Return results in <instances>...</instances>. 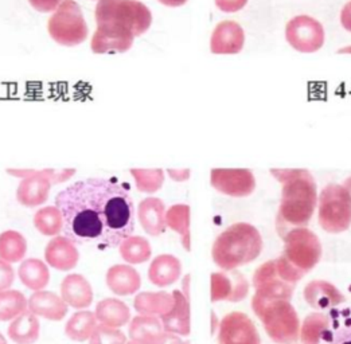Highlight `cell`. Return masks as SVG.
Returning a JSON list of instances; mask_svg holds the SVG:
<instances>
[{"label": "cell", "instance_id": "obj_1", "mask_svg": "<svg viewBox=\"0 0 351 344\" xmlns=\"http://www.w3.org/2000/svg\"><path fill=\"white\" fill-rule=\"evenodd\" d=\"M65 237L100 250L120 246L135 229V206L117 182L90 177L73 183L56 197Z\"/></svg>", "mask_w": 351, "mask_h": 344}, {"label": "cell", "instance_id": "obj_2", "mask_svg": "<svg viewBox=\"0 0 351 344\" xmlns=\"http://www.w3.org/2000/svg\"><path fill=\"white\" fill-rule=\"evenodd\" d=\"M271 173L282 184L278 214V233L282 238L289 230L306 228L311 221L317 205L315 179L302 169H274Z\"/></svg>", "mask_w": 351, "mask_h": 344}, {"label": "cell", "instance_id": "obj_3", "mask_svg": "<svg viewBox=\"0 0 351 344\" xmlns=\"http://www.w3.org/2000/svg\"><path fill=\"white\" fill-rule=\"evenodd\" d=\"M263 238L258 230L249 223H234L222 232L213 243L214 262L223 271H234L261 254Z\"/></svg>", "mask_w": 351, "mask_h": 344}, {"label": "cell", "instance_id": "obj_4", "mask_svg": "<svg viewBox=\"0 0 351 344\" xmlns=\"http://www.w3.org/2000/svg\"><path fill=\"white\" fill-rule=\"evenodd\" d=\"M252 308L275 343H296L300 335V320L289 302L261 299L254 295Z\"/></svg>", "mask_w": 351, "mask_h": 344}, {"label": "cell", "instance_id": "obj_5", "mask_svg": "<svg viewBox=\"0 0 351 344\" xmlns=\"http://www.w3.org/2000/svg\"><path fill=\"white\" fill-rule=\"evenodd\" d=\"M306 275L295 269L282 256L263 264L253 275L256 296L269 300H287L293 296L296 284Z\"/></svg>", "mask_w": 351, "mask_h": 344}, {"label": "cell", "instance_id": "obj_6", "mask_svg": "<svg viewBox=\"0 0 351 344\" xmlns=\"http://www.w3.org/2000/svg\"><path fill=\"white\" fill-rule=\"evenodd\" d=\"M317 218L323 230L331 234L351 226V194L343 184H327L317 198Z\"/></svg>", "mask_w": 351, "mask_h": 344}, {"label": "cell", "instance_id": "obj_7", "mask_svg": "<svg viewBox=\"0 0 351 344\" xmlns=\"http://www.w3.org/2000/svg\"><path fill=\"white\" fill-rule=\"evenodd\" d=\"M97 25L116 23L135 36L144 34L152 22L151 11L138 0H100L96 8Z\"/></svg>", "mask_w": 351, "mask_h": 344}, {"label": "cell", "instance_id": "obj_8", "mask_svg": "<svg viewBox=\"0 0 351 344\" xmlns=\"http://www.w3.org/2000/svg\"><path fill=\"white\" fill-rule=\"evenodd\" d=\"M282 257L303 275L315 268L322 258V243L307 228L289 230L284 237Z\"/></svg>", "mask_w": 351, "mask_h": 344}, {"label": "cell", "instance_id": "obj_9", "mask_svg": "<svg viewBox=\"0 0 351 344\" xmlns=\"http://www.w3.org/2000/svg\"><path fill=\"white\" fill-rule=\"evenodd\" d=\"M51 38L64 45L75 46L88 38V26L77 1L64 0L57 12L49 19Z\"/></svg>", "mask_w": 351, "mask_h": 344}, {"label": "cell", "instance_id": "obj_10", "mask_svg": "<svg viewBox=\"0 0 351 344\" xmlns=\"http://www.w3.org/2000/svg\"><path fill=\"white\" fill-rule=\"evenodd\" d=\"M285 39L292 49L300 53H315L324 45L323 25L310 15H298L285 26Z\"/></svg>", "mask_w": 351, "mask_h": 344}, {"label": "cell", "instance_id": "obj_11", "mask_svg": "<svg viewBox=\"0 0 351 344\" xmlns=\"http://www.w3.org/2000/svg\"><path fill=\"white\" fill-rule=\"evenodd\" d=\"M211 186L229 197H249L256 188V179L246 169H214L210 172Z\"/></svg>", "mask_w": 351, "mask_h": 344}, {"label": "cell", "instance_id": "obj_12", "mask_svg": "<svg viewBox=\"0 0 351 344\" xmlns=\"http://www.w3.org/2000/svg\"><path fill=\"white\" fill-rule=\"evenodd\" d=\"M219 344H261L253 321L243 312H232L219 323Z\"/></svg>", "mask_w": 351, "mask_h": 344}, {"label": "cell", "instance_id": "obj_13", "mask_svg": "<svg viewBox=\"0 0 351 344\" xmlns=\"http://www.w3.org/2000/svg\"><path fill=\"white\" fill-rule=\"evenodd\" d=\"M249 284L243 273L225 271L211 275V302L239 303L247 296Z\"/></svg>", "mask_w": 351, "mask_h": 344}, {"label": "cell", "instance_id": "obj_14", "mask_svg": "<svg viewBox=\"0 0 351 344\" xmlns=\"http://www.w3.org/2000/svg\"><path fill=\"white\" fill-rule=\"evenodd\" d=\"M135 34L116 23H101L96 34L92 38V51L103 53H124L128 51L134 43Z\"/></svg>", "mask_w": 351, "mask_h": 344}, {"label": "cell", "instance_id": "obj_15", "mask_svg": "<svg viewBox=\"0 0 351 344\" xmlns=\"http://www.w3.org/2000/svg\"><path fill=\"white\" fill-rule=\"evenodd\" d=\"M245 45V32L234 21H223L215 26L210 39L213 54H239Z\"/></svg>", "mask_w": 351, "mask_h": 344}, {"label": "cell", "instance_id": "obj_16", "mask_svg": "<svg viewBox=\"0 0 351 344\" xmlns=\"http://www.w3.org/2000/svg\"><path fill=\"white\" fill-rule=\"evenodd\" d=\"M45 261L53 269L69 272L77 267L80 261V251L71 238L57 236L46 245Z\"/></svg>", "mask_w": 351, "mask_h": 344}, {"label": "cell", "instance_id": "obj_17", "mask_svg": "<svg viewBox=\"0 0 351 344\" xmlns=\"http://www.w3.org/2000/svg\"><path fill=\"white\" fill-rule=\"evenodd\" d=\"M61 297L74 310L89 308L93 303L95 293L90 282L82 275H68L61 282Z\"/></svg>", "mask_w": 351, "mask_h": 344}, {"label": "cell", "instance_id": "obj_18", "mask_svg": "<svg viewBox=\"0 0 351 344\" xmlns=\"http://www.w3.org/2000/svg\"><path fill=\"white\" fill-rule=\"evenodd\" d=\"M29 310L38 317L61 321L68 315L69 307L57 293L50 291H38L29 299Z\"/></svg>", "mask_w": 351, "mask_h": 344}, {"label": "cell", "instance_id": "obj_19", "mask_svg": "<svg viewBox=\"0 0 351 344\" xmlns=\"http://www.w3.org/2000/svg\"><path fill=\"white\" fill-rule=\"evenodd\" d=\"M304 299L307 304L316 310H331L346 302V297L337 286L322 280L307 284L304 288Z\"/></svg>", "mask_w": 351, "mask_h": 344}, {"label": "cell", "instance_id": "obj_20", "mask_svg": "<svg viewBox=\"0 0 351 344\" xmlns=\"http://www.w3.org/2000/svg\"><path fill=\"white\" fill-rule=\"evenodd\" d=\"M106 285L117 296L135 295L141 286V273L127 264H117L108 269Z\"/></svg>", "mask_w": 351, "mask_h": 344}, {"label": "cell", "instance_id": "obj_21", "mask_svg": "<svg viewBox=\"0 0 351 344\" xmlns=\"http://www.w3.org/2000/svg\"><path fill=\"white\" fill-rule=\"evenodd\" d=\"M176 304L167 315L160 317L165 332L176 334L178 336H189L191 331L190 324V300L180 291L173 292Z\"/></svg>", "mask_w": 351, "mask_h": 344}, {"label": "cell", "instance_id": "obj_22", "mask_svg": "<svg viewBox=\"0 0 351 344\" xmlns=\"http://www.w3.org/2000/svg\"><path fill=\"white\" fill-rule=\"evenodd\" d=\"M182 275V264L173 254H160L152 260L148 268V280L151 284L166 288L176 284Z\"/></svg>", "mask_w": 351, "mask_h": 344}, {"label": "cell", "instance_id": "obj_23", "mask_svg": "<svg viewBox=\"0 0 351 344\" xmlns=\"http://www.w3.org/2000/svg\"><path fill=\"white\" fill-rule=\"evenodd\" d=\"M139 221L144 232L152 237H159L166 230V208L160 199L148 198L139 205Z\"/></svg>", "mask_w": 351, "mask_h": 344}, {"label": "cell", "instance_id": "obj_24", "mask_svg": "<svg viewBox=\"0 0 351 344\" xmlns=\"http://www.w3.org/2000/svg\"><path fill=\"white\" fill-rule=\"evenodd\" d=\"M173 293L167 292H141L134 300V308L143 316L162 317L174 308Z\"/></svg>", "mask_w": 351, "mask_h": 344}, {"label": "cell", "instance_id": "obj_25", "mask_svg": "<svg viewBox=\"0 0 351 344\" xmlns=\"http://www.w3.org/2000/svg\"><path fill=\"white\" fill-rule=\"evenodd\" d=\"M96 319L100 324L110 328H121L131 321V310L130 307L119 299H104L101 300L95 310Z\"/></svg>", "mask_w": 351, "mask_h": 344}, {"label": "cell", "instance_id": "obj_26", "mask_svg": "<svg viewBox=\"0 0 351 344\" xmlns=\"http://www.w3.org/2000/svg\"><path fill=\"white\" fill-rule=\"evenodd\" d=\"M8 338L16 344H34L40 335L38 316L27 310L12 320L7 330Z\"/></svg>", "mask_w": 351, "mask_h": 344}, {"label": "cell", "instance_id": "obj_27", "mask_svg": "<svg viewBox=\"0 0 351 344\" xmlns=\"http://www.w3.org/2000/svg\"><path fill=\"white\" fill-rule=\"evenodd\" d=\"M18 275L21 282L33 292L45 291L50 282L49 267L39 258L23 260L18 269Z\"/></svg>", "mask_w": 351, "mask_h": 344}, {"label": "cell", "instance_id": "obj_28", "mask_svg": "<svg viewBox=\"0 0 351 344\" xmlns=\"http://www.w3.org/2000/svg\"><path fill=\"white\" fill-rule=\"evenodd\" d=\"M97 325L99 321L95 312L88 310H78L68 320L65 325V334L73 342H89Z\"/></svg>", "mask_w": 351, "mask_h": 344}, {"label": "cell", "instance_id": "obj_29", "mask_svg": "<svg viewBox=\"0 0 351 344\" xmlns=\"http://www.w3.org/2000/svg\"><path fill=\"white\" fill-rule=\"evenodd\" d=\"M330 336V319L327 315L315 312L304 319L299 335L302 343L322 344V341L328 342Z\"/></svg>", "mask_w": 351, "mask_h": 344}, {"label": "cell", "instance_id": "obj_30", "mask_svg": "<svg viewBox=\"0 0 351 344\" xmlns=\"http://www.w3.org/2000/svg\"><path fill=\"white\" fill-rule=\"evenodd\" d=\"M165 332L162 321L155 316L139 315L130 321L128 334L131 341L141 343L152 344Z\"/></svg>", "mask_w": 351, "mask_h": 344}, {"label": "cell", "instance_id": "obj_31", "mask_svg": "<svg viewBox=\"0 0 351 344\" xmlns=\"http://www.w3.org/2000/svg\"><path fill=\"white\" fill-rule=\"evenodd\" d=\"M27 241L26 238L15 232L7 230L0 234V260L8 264H16L26 258Z\"/></svg>", "mask_w": 351, "mask_h": 344}, {"label": "cell", "instance_id": "obj_32", "mask_svg": "<svg viewBox=\"0 0 351 344\" xmlns=\"http://www.w3.org/2000/svg\"><path fill=\"white\" fill-rule=\"evenodd\" d=\"M121 258L130 265H139L147 262L152 256L149 242L139 236H131L119 246Z\"/></svg>", "mask_w": 351, "mask_h": 344}, {"label": "cell", "instance_id": "obj_33", "mask_svg": "<svg viewBox=\"0 0 351 344\" xmlns=\"http://www.w3.org/2000/svg\"><path fill=\"white\" fill-rule=\"evenodd\" d=\"M166 226H169L182 237L183 247L190 251V207L187 205L170 207L166 212Z\"/></svg>", "mask_w": 351, "mask_h": 344}, {"label": "cell", "instance_id": "obj_34", "mask_svg": "<svg viewBox=\"0 0 351 344\" xmlns=\"http://www.w3.org/2000/svg\"><path fill=\"white\" fill-rule=\"evenodd\" d=\"M29 310L26 296L15 289L0 292V321H10Z\"/></svg>", "mask_w": 351, "mask_h": 344}, {"label": "cell", "instance_id": "obj_35", "mask_svg": "<svg viewBox=\"0 0 351 344\" xmlns=\"http://www.w3.org/2000/svg\"><path fill=\"white\" fill-rule=\"evenodd\" d=\"M36 230L46 237H57L64 230V219L57 207H45L34 217Z\"/></svg>", "mask_w": 351, "mask_h": 344}, {"label": "cell", "instance_id": "obj_36", "mask_svg": "<svg viewBox=\"0 0 351 344\" xmlns=\"http://www.w3.org/2000/svg\"><path fill=\"white\" fill-rule=\"evenodd\" d=\"M49 184L42 179H27L25 180L18 190V201L27 207H36L42 205L47 199Z\"/></svg>", "mask_w": 351, "mask_h": 344}, {"label": "cell", "instance_id": "obj_37", "mask_svg": "<svg viewBox=\"0 0 351 344\" xmlns=\"http://www.w3.org/2000/svg\"><path fill=\"white\" fill-rule=\"evenodd\" d=\"M125 334L119 328H110L99 324L93 335L89 339V344H127Z\"/></svg>", "mask_w": 351, "mask_h": 344}, {"label": "cell", "instance_id": "obj_38", "mask_svg": "<svg viewBox=\"0 0 351 344\" xmlns=\"http://www.w3.org/2000/svg\"><path fill=\"white\" fill-rule=\"evenodd\" d=\"M138 177V184L141 191L145 193H154L156 190L160 188V186L163 184V172L152 171V172H134Z\"/></svg>", "mask_w": 351, "mask_h": 344}, {"label": "cell", "instance_id": "obj_39", "mask_svg": "<svg viewBox=\"0 0 351 344\" xmlns=\"http://www.w3.org/2000/svg\"><path fill=\"white\" fill-rule=\"evenodd\" d=\"M15 280V272L11 264L0 260V292L8 291Z\"/></svg>", "mask_w": 351, "mask_h": 344}, {"label": "cell", "instance_id": "obj_40", "mask_svg": "<svg viewBox=\"0 0 351 344\" xmlns=\"http://www.w3.org/2000/svg\"><path fill=\"white\" fill-rule=\"evenodd\" d=\"M218 10L222 12H237L247 4V0H214Z\"/></svg>", "mask_w": 351, "mask_h": 344}, {"label": "cell", "instance_id": "obj_41", "mask_svg": "<svg viewBox=\"0 0 351 344\" xmlns=\"http://www.w3.org/2000/svg\"><path fill=\"white\" fill-rule=\"evenodd\" d=\"M30 4L40 12H50L60 7L61 0H29Z\"/></svg>", "mask_w": 351, "mask_h": 344}, {"label": "cell", "instance_id": "obj_42", "mask_svg": "<svg viewBox=\"0 0 351 344\" xmlns=\"http://www.w3.org/2000/svg\"><path fill=\"white\" fill-rule=\"evenodd\" d=\"M328 344H351V325L338 331L337 334H331Z\"/></svg>", "mask_w": 351, "mask_h": 344}, {"label": "cell", "instance_id": "obj_43", "mask_svg": "<svg viewBox=\"0 0 351 344\" xmlns=\"http://www.w3.org/2000/svg\"><path fill=\"white\" fill-rule=\"evenodd\" d=\"M341 23L345 30L351 33V0L345 4V7L341 11Z\"/></svg>", "mask_w": 351, "mask_h": 344}, {"label": "cell", "instance_id": "obj_44", "mask_svg": "<svg viewBox=\"0 0 351 344\" xmlns=\"http://www.w3.org/2000/svg\"><path fill=\"white\" fill-rule=\"evenodd\" d=\"M183 342L180 341V338L176 334H169V332H163L155 342L152 344H182Z\"/></svg>", "mask_w": 351, "mask_h": 344}, {"label": "cell", "instance_id": "obj_45", "mask_svg": "<svg viewBox=\"0 0 351 344\" xmlns=\"http://www.w3.org/2000/svg\"><path fill=\"white\" fill-rule=\"evenodd\" d=\"M189 284H190V275H184V280H183V292H182V293L186 296L187 300H190V293H189L190 288H189Z\"/></svg>", "mask_w": 351, "mask_h": 344}, {"label": "cell", "instance_id": "obj_46", "mask_svg": "<svg viewBox=\"0 0 351 344\" xmlns=\"http://www.w3.org/2000/svg\"><path fill=\"white\" fill-rule=\"evenodd\" d=\"M159 1L169 7H179V5H183L187 0H159Z\"/></svg>", "mask_w": 351, "mask_h": 344}, {"label": "cell", "instance_id": "obj_47", "mask_svg": "<svg viewBox=\"0 0 351 344\" xmlns=\"http://www.w3.org/2000/svg\"><path fill=\"white\" fill-rule=\"evenodd\" d=\"M189 173L190 172L189 171H184V172H170V175L174 177V179H176V180H186L187 177H189Z\"/></svg>", "mask_w": 351, "mask_h": 344}, {"label": "cell", "instance_id": "obj_48", "mask_svg": "<svg viewBox=\"0 0 351 344\" xmlns=\"http://www.w3.org/2000/svg\"><path fill=\"white\" fill-rule=\"evenodd\" d=\"M338 54H351V46L342 47L341 50H338Z\"/></svg>", "mask_w": 351, "mask_h": 344}, {"label": "cell", "instance_id": "obj_49", "mask_svg": "<svg viewBox=\"0 0 351 344\" xmlns=\"http://www.w3.org/2000/svg\"><path fill=\"white\" fill-rule=\"evenodd\" d=\"M343 186H345V187H346V188L350 191L351 194V177H349V179L345 182V184H343Z\"/></svg>", "mask_w": 351, "mask_h": 344}, {"label": "cell", "instance_id": "obj_50", "mask_svg": "<svg viewBox=\"0 0 351 344\" xmlns=\"http://www.w3.org/2000/svg\"><path fill=\"white\" fill-rule=\"evenodd\" d=\"M0 344H7V339L4 338V335L0 332Z\"/></svg>", "mask_w": 351, "mask_h": 344}, {"label": "cell", "instance_id": "obj_51", "mask_svg": "<svg viewBox=\"0 0 351 344\" xmlns=\"http://www.w3.org/2000/svg\"><path fill=\"white\" fill-rule=\"evenodd\" d=\"M127 344H145V343H141V342H135V341H130V342H127Z\"/></svg>", "mask_w": 351, "mask_h": 344}, {"label": "cell", "instance_id": "obj_52", "mask_svg": "<svg viewBox=\"0 0 351 344\" xmlns=\"http://www.w3.org/2000/svg\"><path fill=\"white\" fill-rule=\"evenodd\" d=\"M182 344H190V342H183Z\"/></svg>", "mask_w": 351, "mask_h": 344}]
</instances>
